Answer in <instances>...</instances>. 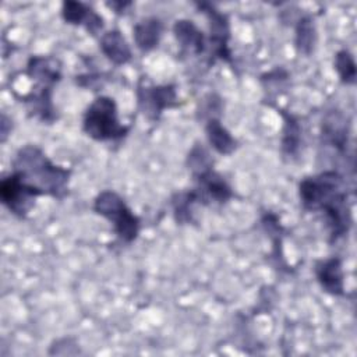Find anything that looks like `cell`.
Returning a JSON list of instances; mask_svg holds the SVG:
<instances>
[{"mask_svg": "<svg viewBox=\"0 0 357 357\" xmlns=\"http://www.w3.org/2000/svg\"><path fill=\"white\" fill-rule=\"evenodd\" d=\"M300 202L307 212H322L329 229V243L344 237L353 223L344 177L336 170H325L304 177L298 184Z\"/></svg>", "mask_w": 357, "mask_h": 357, "instance_id": "1", "label": "cell"}, {"mask_svg": "<svg viewBox=\"0 0 357 357\" xmlns=\"http://www.w3.org/2000/svg\"><path fill=\"white\" fill-rule=\"evenodd\" d=\"M13 172L38 190L40 195L63 199L68 194L71 170L52 163L36 145L28 144L17 151L13 160Z\"/></svg>", "mask_w": 357, "mask_h": 357, "instance_id": "2", "label": "cell"}, {"mask_svg": "<svg viewBox=\"0 0 357 357\" xmlns=\"http://www.w3.org/2000/svg\"><path fill=\"white\" fill-rule=\"evenodd\" d=\"M82 130L89 138L105 142L124 138L130 131V126L120 123L114 99L100 95L86 107L82 119Z\"/></svg>", "mask_w": 357, "mask_h": 357, "instance_id": "3", "label": "cell"}, {"mask_svg": "<svg viewBox=\"0 0 357 357\" xmlns=\"http://www.w3.org/2000/svg\"><path fill=\"white\" fill-rule=\"evenodd\" d=\"M93 211L113 225L120 241L131 244L139 234L141 219L130 209L126 201L113 190L100 191L93 199Z\"/></svg>", "mask_w": 357, "mask_h": 357, "instance_id": "4", "label": "cell"}, {"mask_svg": "<svg viewBox=\"0 0 357 357\" xmlns=\"http://www.w3.org/2000/svg\"><path fill=\"white\" fill-rule=\"evenodd\" d=\"M198 10L206 15L209 21V61L213 63L216 59L223 60L229 64L233 63L231 50L229 47L230 39V24L229 18L225 13H220L213 4L211 3H197Z\"/></svg>", "mask_w": 357, "mask_h": 357, "instance_id": "5", "label": "cell"}, {"mask_svg": "<svg viewBox=\"0 0 357 357\" xmlns=\"http://www.w3.org/2000/svg\"><path fill=\"white\" fill-rule=\"evenodd\" d=\"M137 100L139 110L149 121H158L163 110L178 105L177 91L173 84L148 85L142 79L137 85Z\"/></svg>", "mask_w": 357, "mask_h": 357, "instance_id": "6", "label": "cell"}, {"mask_svg": "<svg viewBox=\"0 0 357 357\" xmlns=\"http://www.w3.org/2000/svg\"><path fill=\"white\" fill-rule=\"evenodd\" d=\"M40 192L26 184L17 173L11 172L0 181V199L17 218H25L35 205Z\"/></svg>", "mask_w": 357, "mask_h": 357, "instance_id": "7", "label": "cell"}, {"mask_svg": "<svg viewBox=\"0 0 357 357\" xmlns=\"http://www.w3.org/2000/svg\"><path fill=\"white\" fill-rule=\"evenodd\" d=\"M197 185L192 188L197 194L198 204H225L233 197V190L227 181L212 167L192 176Z\"/></svg>", "mask_w": 357, "mask_h": 357, "instance_id": "8", "label": "cell"}, {"mask_svg": "<svg viewBox=\"0 0 357 357\" xmlns=\"http://www.w3.org/2000/svg\"><path fill=\"white\" fill-rule=\"evenodd\" d=\"M314 273L324 291L332 296H344V273L339 257L318 259L314 265Z\"/></svg>", "mask_w": 357, "mask_h": 357, "instance_id": "9", "label": "cell"}, {"mask_svg": "<svg viewBox=\"0 0 357 357\" xmlns=\"http://www.w3.org/2000/svg\"><path fill=\"white\" fill-rule=\"evenodd\" d=\"M26 75L36 82L35 86L53 89L61 79V63L52 56H31L26 63Z\"/></svg>", "mask_w": 357, "mask_h": 357, "instance_id": "10", "label": "cell"}, {"mask_svg": "<svg viewBox=\"0 0 357 357\" xmlns=\"http://www.w3.org/2000/svg\"><path fill=\"white\" fill-rule=\"evenodd\" d=\"M61 18L70 25H82L91 35L103 29V17L81 1L66 0L61 4Z\"/></svg>", "mask_w": 357, "mask_h": 357, "instance_id": "11", "label": "cell"}, {"mask_svg": "<svg viewBox=\"0 0 357 357\" xmlns=\"http://www.w3.org/2000/svg\"><path fill=\"white\" fill-rule=\"evenodd\" d=\"M173 33L181 50L191 56H201L206 50V39L202 31L190 20H177Z\"/></svg>", "mask_w": 357, "mask_h": 357, "instance_id": "12", "label": "cell"}, {"mask_svg": "<svg viewBox=\"0 0 357 357\" xmlns=\"http://www.w3.org/2000/svg\"><path fill=\"white\" fill-rule=\"evenodd\" d=\"M349 123L344 114L339 110H331L322 120V139L333 146L337 152L344 153L347 148Z\"/></svg>", "mask_w": 357, "mask_h": 357, "instance_id": "13", "label": "cell"}, {"mask_svg": "<svg viewBox=\"0 0 357 357\" xmlns=\"http://www.w3.org/2000/svg\"><path fill=\"white\" fill-rule=\"evenodd\" d=\"M99 47L103 56L114 66L127 64L132 59L131 47L119 29H110L102 33L99 39Z\"/></svg>", "mask_w": 357, "mask_h": 357, "instance_id": "14", "label": "cell"}, {"mask_svg": "<svg viewBox=\"0 0 357 357\" xmlns=\"http://www.w3.org/2000/svg\"><path fill=\"white\" fill-rule=\"evenodd\" d=\"M165 25L158 17H146L138 21L132 28V36L141 52H151L158 47L163 36Z\"/></svg>", "mask_w": 357, "mask_h": 357, "instance_id": "15", "label": "cell"}, {"mask_svg": "<svg viewBox=\"0 0 357 357\" xmlns=\"http://www.w3.org/2000/svg\"><path fill=\"white\" fill-rule=\"evenodd\" d=\"M205 132L211 146L220 155H231L237 148L236 138L220 123L219 117H209L205 123Z\"/></svg>", "mask_w": 357, "mask_h": 357, "instance_id": "16", "label": "cell"}, {"mask_svg": "<svg viewBox=\"0 0 357 357\" xmlns=\"http://www.w3.org/2000/svg\"><path fill=\"white\" fill-rule=\"evenodd\" d=\"M282 116H283V123H284L283 131H282V141H280L282 152L284 156L296 158V155L300 151V145H301L303 128H301L297 117H294L293 114L282 112Z\"/></svg>", "mask_w": 357, "mask_h": 357, "instance_id": "17", "label": "cell"}, {"mask_svg": "<svg viewBox=\"0 0 357 357\" xmlns=\"http://www.w3.org/2000/svg\"><path fill=\"white\" fill-rule=\"evenodd\" d=\"M317 43V29L310 15L300 17L296 24L294 46L300 54L310 56L314 52Z\"/></svg>", "mask_w": 357, "mask_h": 357, "instance_id": "18", "label": "cell"}, {"mask_svg": "<svg viewBox=\"0 0 357 357\" xmlns=\"http://www.w3.org/2000/svg\"><path fill=\"white\" fill-rule=\"evenodd\" d=\"M195 204H198V198L192 188L174 194L172 198V206L176 222L180 225L192 223V206Z\"/></svg>", "mask_w": 357, "mask_h": 357, "instance_id": "19", "label": "cell"}, {"mask_svg": "<svg viewBox=\"0 0 357 357\" xmlns=\"http://www.w3.org/2000/svg\"><path fill=\"white\" fill-rule=\"evenodd\" d=\"M333 67L344 85H354L357 78V68L353 54L347 49H342L335 54Z\"/></svg>", "mask_w": 357, "mask_h": 357, "instance_id": "20", "label": "cell"}, {"mask_svg": "<svg viewBox=\"0 0 357 357\" xmlns=\"http://www.w3.org/2000/svg\"><path fill=\"white\" fill-rule=\"evenodd\" d=\"M187 166H188V170L191 172V174L195 176L208 169H212L213 160L202 144H195V145H192V148L188 152Z\"/></svg>", "mask_w": 357, "mask_h": 357, "instance_id": "21", "label": "cell"}, {"mask_svg": "<svg viewBox=\"0 0 357 357\" xmlns=\"http://www.w3.org/2000/svg\"><path fill=\"white\" fill-rule=\"evenodd\" d=\"M63 350V356L68 354H78L79 349H78V343L74 337H63V339H57L49 349V354H59Z\"/></svg>", "mask_w": 357, "mask_h": 357, "instance_id": "22", "label": "cell"}, {"mask_svg": "<svg viewBox=\"0 0 357 357\" xmlns=\"http://www.w3.org/2000/svg\"><path fill=\"white\" fill-rule=\"evenodd\" d=\"M106 6L107 7H110V8H113L116 13H124V10L127 8V7H130L131 6V3H121V1H112V3H106Z\"/></svg>", "mask_w": 357, "mask_h": 357, "instance_id": "23", "label": "cell"}]
</instances>
